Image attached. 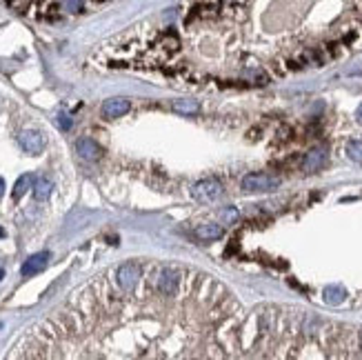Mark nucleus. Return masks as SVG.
<instances>
[{
    "instance_id": "nucleus-16",
    "label": "nucleus",
    "mask_w": 362,
    "mask_h": 360,
    "mask_svg": "<svg viewBox=\"0 0 362 360\" xmlns=\"http://www.w3.org/2000/svg\"><path fill=\"white\" fill-rule=\"evenodd\" d=\"M222 218H225V222H236L238 218H240V214H238L236 207H227V209L222 211Z\"/></svg>"
},
{
    "instance_id": "nucleus-1",
    "label": "nucleus",
    "mask_w": 362,
    "mask_h": 360,
    "mask_svg": "<svg viewBox=\"0 0 362 360\" xmlns=\"http://www.w3.org/2000/svg\"><path fill=\"white\" fill-rule=\"evenodd\" d=\"M240 187L245 189V191H275V189L280 187V178L271 176V174L254 172V174L242 176Z\"/></svg>"
},
{
    "instance_id": "nucleus-3",
    "label": "nucleus",
    "mask_w": 362,
    "mask_h": 360,
    "mask_svg": "<svg viewBox=\"0 0 362 360\" xmlns=\"http://www.w3.org/2000/svg\"><path fill=\"white\" fill-rule=\"evenodd\" d=\"M20 147L31 156H38L42 149H45V136L40 131H33V129H25L20 134Z\"/></svg>"
},
{
    "instance_id": "nucleus-22",
    "label": "nucleus",
    "mask_w": 362,
    "mask_h": 360,
    "mask_svg": "<svg viewBox=\"0 0 362 360\" xmlns=\"http://www.w3.org/2000/svg\"><path fill=\"white\" fill-rule=\"evenodd\" d=\"M2 236H4V229H0V238H2Z\"/></svg>"
},
{
    "instance_id": "nucleus-2",
    "label": "nucleus",
    "mask_w": 362,
    "mask_h": 360,
    "mask_svg": "<svg viewBox=\"0 0 362 360\" xmlns=\"http://www.w3.org/2000/svg\"><path fill=\"white\" fill-rule=\"evenodd\" d=\"M193 200L198 202H213L216 198H220L222 193V182L216 178H207V180H198L196 184H191L189 189Z\"/></svg>"
},
{
    "instance_id": "nucleus-9",
    "label": "nucleus",
    "mask_w": 362,
    "mask_h": 360,
    "mask_svg": "<svg viewBox=\"0 0 362 360\" xmlns=\"http://www.w3.org/2000/svg\"><path fill=\"white\" fill-rule=\"evenodd\" d=\"M76 151H78L80 158L89 160V163H93V160H98L100 156H102L100 145L96 143V140H91V138H80L78 143H76Z\"/></svg>"
},
{
    "instance_id": "nucleus-11",
    "label": "nucleus",
    "mask_w": 362,
    "mask_h": 360,
    "mask_svg": "<svg viewBox=\"0 0 362 360\" xmlns=\"http://www.w3.org/2000/svg\"><path fill=\"white\" fill-rule=\"evenodd\" d=\"M171 107H174V111L182 113V116H196L200 111V102L193 100V98H182V100H174L171 102Z\"/></svg>"
},
{
    "instance_id": "nucleus-23",
    "label": "nucleus",
    "mask_w": 362,
    "mask_h": 360,
    "mask_svg": "<svg viewBox=\"0 0 362 360\" xmlns=\"http://www.w3.org/2000/svg\"><path fill=\"white\" fill-rule=\"evenodd\" d=\"M360 345H362V331H360Z\"/></svg>"
},
{
    "instance_id": "nucleus-14",
    "label": "nucleus",
    "mask_w": 362,
    "mask_h": 360,
    "mask_svg": "<svg viewBox=\"0 0 362 360\" xmlns=\"http://www.w3.org/2000/svg\"><path fill=\"white\" fill-rule=\"evenodd\" d=\"M51 180H47V178H40L36 184H33V198L36 200H47L49 198V193H51Z\"/></svg>"
},
{
    "instance_id": "nucleus-7",
    "label": "nucleus",
    "mask_w": 362,
    "mask_h": 360,
    "mask_svg": "<svg viewBox=\"0 0 362 360\" xmlns=\"http://www.w3.org/2000/svg\"><path fill=\"white\" fill-rule=\"evenodd\" d=\"M325 165H327V151L322 147H318V149H311L302 158V172H307V174L320 172Z\"/></svg>"
},
{
    "instance_id": "nucleus-5",
    "label": "nucleus",
    "mask_w": 362,
    "mask_h": 360,
    "mask_svg": "<svg viewBox=\"0 0 362 360\" xmlns=\"http://www.w3.org/2000/svg\"><path fill=\"white\" fill-rule=\"evenodd\" d=\"M47 265H49V252H38V254H33L25 260V265L20 267V273L25 278L36 276V273H40Z\"/></svg>"
},
{
    "instance_id": "nucleus-4",
    "label": "nucleus",
    "mask_w": 362,
    "mask_h": 360,
    "mask_svg": "<svg viewBox=\"0 0 362 360\" xmlns=\"http://www.w3.org/2000/svg\"><path fill=\"white\" fill-rule=\"evenodd\" d=\"M116 278H118V285L125 289V291H131V289L136 287L138 278H140V267H138L136 263H125L120 269H118Z\"/></svg>"
},
{
    "instance_id": "nucleus-13",
    "label": "nucleus",
    "mask_w": 362,
    "mask_h": 360,
    "mask_svg": "<svg viewBox=\"0 0 362 360\" xmlns=\"http://www.w3.org/2000/svg\"><path fill=\"white\" fill-rule=\"evenodd\" d=\"M31 184H33V176H31V174L20 176L16 180V184H13V198H16V200H18V198H22L31 189Z\"/></svg>"
},
{
    "instance_id": "nucleus-15",
    "label": "nucleus",
    "mask_w": 362,
    "mask_h": 360,
    "mask_svg": "<svg viewBox=\"0 0 362 360\" xmlns=\"http://www.w3.org/2000/svg\"><path fill=\"white\" fill-rule=\"evenodd\" d=\"M347 156L351 160H356V163H362V140H351L347 145Z\"/></svg>"
},
{
    "instance_id": "nucleus-10",
    "label": "nucleus",
    "mask_w": 362,
    "mask_h": 360,
    "mask_svg": "<svg viewBox=\"0 0 362 360\" xmlns=\"http://www.w3.org/2000/svg\"><path fill=\"white\" fill-rule=\"evenodd\" d=\"M196 236L200 240H218L225 236V229H222V225H216V222H204V225L196 227Z\"/></svg>"
},
{
    "instance_id": "nucleus-24",
    "label": "nucleus",
    "mask_w": 362,
    "mask_h": 360,
    "mask_svg": "<svg viewBox=\"0 0 362 360\" xmlns=\"http://www.w3.org/2000/svg\"><path fill=\"white\" fill-rule=\"evenodd\" d=\"M0 327H2V325H0Z\"/></svg>"
},
{
    "instance_id": "nucleus-12",
    "label": "nucleus",
    "mask_w": 362,
    "mask_h": 360,
    "mask_svg": "<svg viewBox=\"0 0 362 360\" xmlns=\"http://www.w3.org/2000/svg\"><path fill=\"white\" fill-rule=\"evenodd\" d=\"M345 298H347V291L342 287L331 285V287L325 289V302H327V305H331V307L342 305V302H345Z\"/></svg>"
},
{
    "instance_id": "nucleus-17",
    "label": "nucleus",
    "mask_w": 362,
    "mask_h": 360,
    "mask_svg": "<svg viewBox=\"0 0 362 360\" xmlns=\"http://www.w3.org/2000/svg\"><path fill=\"white\" fill-rule=\"evenodd\" d=\"M58 127L63 131L71 129V116H69V113H58Z\"/></svg>"
},
{
    "instance_id": "nucleus-6",
    "label": "nucleus",
    "mask_w": 362,
    "mask_h": 360,
    "mask_svg": "<svg viewBox=\"0 0 362 360\" xmlns=\"http://www.w3.org/2000/svg\"><path fill=\"white\" fill-rule=\"evenodd\" d=\"M129 109H131V102L127 98H109V100L102 102V116L113 120V118L125 116Z\"/></svg>"
},
{
    "instance_id": "nucleus-8",
    "label": "nucleus",
    "mask_w": 362,
    "mask_h": 360,
    "mask_svg": "<svg viewBox=\"0 0 362 360\" xmlns=\"http://www.w3.org/2000/svg\"><path fill=\"white\" fill-rule=\"evenodd\" d=\"M178 282H180V273L176 269H163L158 278V289L165 296H174L178 291Z\"/></svg>"
},
{
    "instance_id": "nucleus-18",
    "label": "nucleus",
    "mask_w": 362,
    "mask_h": 360,
    "mask_svg": "<svg viewBox=\"0 0 362 360\" xmlns=\"http://www.w3.org/2000/svg\"><path fill=\"white\" fill-rule=\"evenodd\" d=\"M65 7L69 9V11H80V7H83V0H65Z\"/></svg>"
},
{
    "instance_id": "nucleus-20",
    "label": "nucleus",
    "mask_w": 362,
    "mask_h": 360,
    "mask_svg": "<svg viewBox=\"0 0 362 360\" xmlns=\"http://www.w3.org/2000/svg\"><path fill=\"white\" fill-rule=\"evenodd\" d=\"M2 191H4V180L0 178V196H2Z\"/></svg>"
},
{
    "instance_id": "nucleus-19",
    "label": "nucleus",
    "mask_w": 362,
    "mask_h": 360,
    "mask_svg": "<svg viewBox=\"0 0 362 360\" xmlns=\"http://www.w3.org/2000/svg\"><path fill=\"white\" fill-rule=\"evenodd\" d=\"M356 118H358V122L362 125V102L358 105V109H356Z\"/></svg>"
},
{
    "instance_id": "nucleus-21",
    "label": "nucleus",
    "mask_w": 362,
    "mask_h": 360,
    "mask_svg": "<svg viewBox=\"0 0 362 360\" xmlns=\"http://www.w3.org/2000/svg\"><path fill=\"white\" fill-rule=\"evenodd\" d=\"M2 278H4V271H2V269H0V280H2Z\"/></svg>"
}]
</instances>
